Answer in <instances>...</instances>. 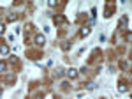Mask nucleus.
<instances>
[{
	"label": "nucleus",
	"instance_id": "obj_1",
	"mask_svg": "<svg viewBox=\"0 0 132 99\" xmlns=\"http://www.w3.org/2000/svg\"><path fill=\"white\" fill-rule=\"evenodd\" d=\"M35 43H37V46H44V43H46V37L39 34L37 37H35Z\"/></svg>",
	"mask_w": 132,
	"mask_h": 99
},
{
	"label": "nucleus",
	"instance_id": "obj_2",
	"mask_svg": "<svg viewBox=\"0 0 132 99\" xmlns=\"http://www.w3.org/2000/svg\"><path fill=\"white\" fill-rule=\"evenodd\" d=\"M127 23H129V20H127V16H123V18L120 20V23H118V28H125Z\"/></svg>",
	"mask_w": 132,
	"mask_h": 99
},
{
	"label": "nucleus",
	"instance_id": "obj_3",
	"mask_svg": "<svg viewBox=\"0 0 132 99\" xmlns=\"http://www.w3.org/2000/svg\"><path fill=\"white\" fill-rule=\"evenodd\" d=\"M0 53H2V55H7L9 53V46L7 44H0Z\"/></svg>",
	"mask_w": 132,
	"mask_h": 99
},
{
	"label": "nucleus",
	"instance_id": "obj_4",
	"mask_svg": "<svg viewBox=\"0 0 132 99\" xmlns=\"http://www.w3.org/2000/svg\"><path fill=\"white\" fill-rule=\"evenodd\" d=\"M67 76H69V78H76V76H78V71H76V69H72V67H71V69L67 71Z\"/></svg>",
	"mask_w": 132,
	"mask_h": 99
},
{
	"label": "nucleus",
	"instance_id": "obj_5",
	"mask_svg": "<svg viewBox=\"0 0 132 99\" xmlns=\"http://www.w3.org/2000/svg\"><path fill=\"white\" fill-rule=\"evenodd\" d=\"M55 23H65V18L63 16H55Z\"/></svg>",
	"mask_w": 132,
	"mask_h": 99
},
{
	"label": "nucleus",
	"instance_id": "obj_6",
	"mask_svg": "<svg viewBox=\"0 0 132 99\" xmlns=\"http://www.w3.org/2000/svg\"><path fill=\"white\" fill-rule=\"evenodd\" d=\"M127 88H129V87H127L125 83H120V87H118V90H120V92H127Z\"/></svg>",
	"mask_w": 132,
	"mask_h": 99
},
{
	"label": "nucleus",
	"instance_id": "obj_7",
	"mask_svg": "<svg viewBox=\"0 0 132 99\" xmlns=\"http://www.w3.org/2000/svg\"><path fill=\"white\" fill-rule=\"evenodd\" d=\"M88 34H90V28H86V27H85V28L81 30V35H88Z\"/></svg>",
	"mask_w": 132,
	"mask_h": 99
},
{
	"label": "nucleus",
	"instance_id": "obj_8",
	"mask_svg": "<svg viewBox=\"0 0 132 99\" xmlns=\"http://www.w3.org/2000/svg\"><path fill=\"white\" fill-rule=\"evenodd\" d=\"M5 71V62H0V73H4Z\"/></svg>",
	"mask_w": 132,
	"mask_h": 99
},
{
	"label": "nucleus",
	"instance_id": "obj_9",
	"mask_svg": "<svg viewBox=\"0 0 132 99\" xmlns=\"http://www.w3.org/2000/svg\"><path fill=\"white\" fill-rule=\"evenodd\" d=\"M4 30H5V27H4V25H0V34H2Z\"/></svg>",
	"mask_w": 132,
	"mask_h": 99
},
{
	"label": "nucleus",
	"instance_id": "obj_10",
	"mask_svg": "<svg viewBox=\"0 0 132 99\" xmlns=\"http://www.w3.org/2000/svg\"><path fill=\"white\" fill-rule=\"evenodd\" d=\"M0 96H2V90H0Z\"/></svg>",
	"mask_w": 132,
	"mask_h": 99
}]
</instances>
